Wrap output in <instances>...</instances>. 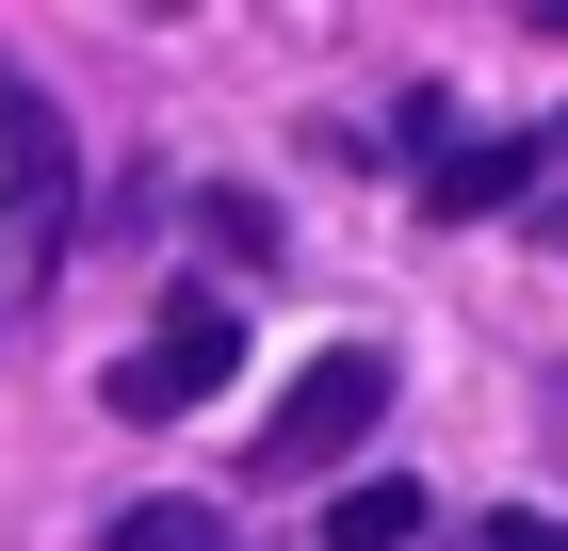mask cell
I'll use <instances>...</instances> for the list:
<instances>
[{
	"instance_id": "52a82bcc",
	"label": "cell",
	"mask_w": 568,
	"mask_h": 551,
	"mask_svg": "<svg viewBox=\"0 0 568 551\" xmlns=\"http://www.w3.org/2000/svg\"><path fill=\"white\" fill-rule=\"evenodd\" d=\"M487 551H568V519H520V503H504V535H487Z\"/></svg>"
},
{
	"instance_id": "277c9868",
	"label": "cell",
	"mask_w": 568,
	"mask_h": 551,
	"mask_svg": "<svg viewBox=\"0 0 568 551\" xmlns=\"http://www.w3.org/2000/svg\"><path fill=\"white\" fill-rule=\"evenodd\" d=\"M536 195V146H438L423 163V212L438 227H487V212H520Z\"/></svg>"
},
{
	"instance_id": "8992f818",
	"label": "cell",
	"mask_w": 568,
	"mask_h": 551,
	"mask_svg": "<svg viewBox=\"0 0 568 551\" xmlns=\"http://www.w3.org/2000/svg\"><path fill=\"white\" fill-rule=\"evenodd\" d=\"M114 551H244V535H227V503H131Z\"/></svg>"
},
{
	"instance_id": "7a4b0ae2",
	"label": "cell",
	"mask_w": 568,
	"mask_h": 551,
	"mask_svg": "<svg viewBox=\"0 0 568 551\" xmlns=\"http://www.w3.org/2000/svg\"><path fill=\"white\" fill-rule=\"evenodd\" d=\"M374 422H390V357H374V340L308 357V374H293V406L261 422V487H308V470H342Z\"/></svg>"
},
{
	"instance_id": "3957f363",
	"label": "cell",
	"mask_w": 568,
	"mask_h": 551,
	"mask_svg": "<svg viewBox=\"0 0 568 551\" xmlns=\"http://www.w3.org/2000/svg\"><path fill=\"white\" fill-rule=\"evenodd\" d=\"M227 357H244L227 308H163V340L114 374V406H131V422H179V406H212V389H227Z\"/></svg>"
},
{
	"instance_id": "6da1fadb",
	"label": "cell",
	"mask_w": 568,
	"mask_h": 551,
	"mask_svg": "<svg viewBox=\"0 0 568 551\" xmlns=\"http://www.w3.org/2000/svg\"><path fill=\"white\" fill-rule=\"evenodd\" d=\"M82 227V163H65V114L33 82H0V308L49 293V259Z\"/></svg>"
},
{
	"instance_id": "5b68a950",
	"label": "cell",
	"mask_w": 568,
	"mask_h": 551,
	"mask_svg": "<svg viewBox=\"0 0 568 551\" xmlns=\"http://www.w3.org/2000/svg\"><path fill=\"white\" fill-rule=\"evenodd\" d=\"M325 551H423V487H406V470L342 487V503H325Z\"/></svg>"
}]
</instances>
